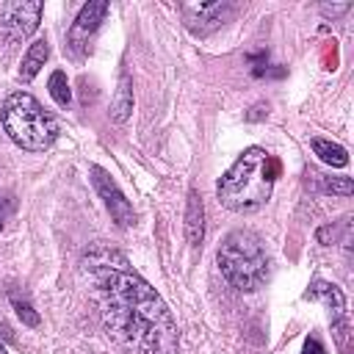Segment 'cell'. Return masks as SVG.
Masks as SVG:
<instances>
[{"instance_id":"obj_1","label":"cell","mask_w":354,"mask_h":354,"mask_svg":"<svg viewBox=\"0 0 354 354\" xmlns=\"http://www.w3.org/2000/svg\"><path fill=\"white\" fill-rule=\"evenodd\" d=\"M83 268L94 285L102 326L122 354H180L177 324L166 301L130 268L124 254L94 246L86 252Z\"/></svg>"},{"instance_id":"obj_2","label":"cell","mask_w":354,"mask_h":354,"mask_svg":"<svg viewBox=\"0 0 354 354\" xmlns=\"http://www.w3.org/2000/svg\"><path fill=\"white\" fill-rule=\"evenodd\" d=\"M279 169H282L279 160L263 147L243 149L216 185L218 202L235 213H252L263 207L271 199V188Z\"/></svg>"},{"instance_id":"obj_3","label":"cell","mask_w":354,"mask_h":354,"mask_svg":"<svg viewBox=\"0 0 354 354\" xmlns=\"http://www.w3.org/2000/svg\"><path fill=\"white\" fill-rule=\"evenodd\" d=\"M3 127L8 133V138L28 149V152H44L55 144L58 138V122L50 111H44L39 105L36 97H30L28 91H14L6 97L3 102Z\"/></svg>"},{"instance_id":"obj_4","label":"cell","mask_w":354,"mask_h":354,"mask_svg":"<svg viewBox=\"0 0 354 354\" xmlns=\"http://www.w3.org/2000/svg\"><path fill=\"white\" fill-rule=\"evenodd\" d=\"M216 260L224 279L238 290H257L268 279V252L252 230H232L221 241Z\"/></svg>"},{"instance_id":"obj_5","label":"cell","mask_w":354,"mask_h":354,"mask_svg":"<svg viewBox=\"0 0 354 354\" xmlns=\"http://www.w3.org/2000/svg\"><path fill=\"white\" fill-rule=\"evenodd\" d=\"M41 3H3L0 6V30L6 33L8 41H22L28 39L41 19Z\"/></svg>"},{"instance_id":"obj_6","label":"cell","mask_w":354,"mask_h":354,"mask_svg":"<svg viewBox=\"0 0 354 354\" xmlns=\"http://www.w3.org/2000/svg\"><path fill=\"white\" fill-rule=\"evenodd\" d=\"M88 174H91V183H94L97 194L102 196V202H105V207H108L111 218H113L119 227H130V224H136L133 205L127 202V196L122 194V188L113 183V177H111L102 166H97V163L88 169Z\"/></svg>"},{"instance_id":"obj_7","label":"cell","mask_w":354,"mask_h":354,"mask_svg":"<svg viewBox=\"0 0 354 354\" xmlns=\"http://www.w3.org/2000/svg\"><path fill=\"white\" fill-rule=\"evenodd\" d=\"M105 14H108V3H102V0L86 3V6L77 11V17H75V22H72V28H69V36H66V47H69V53H72L75 58H80V55L88 53V41H91V36L97 33V28H100V22L105 19Z\"/></svg>"},{"instance_id":"obj_8","label":"cell","mask_w":354,"mask_h":354,"mask_svg":"<svg viewBox=\"0 0 354 354\" xmlns=\"http://www.w3.org/2000/svg\"><path fill=\"white\" fill-rule=\"evenodd\" d=\"M183 14H185L188 28L194 33L205 36V33H210L213 28H218L232 14V6L230 3H185L183 6Z\"/></svg>"},{"instance_id":"obj_9","label":"cell","mask_w":354,"mask_h":354,"mask_svg":"<svg viewBox=\"0 0 354 354\" xmlns=\"http://www.w3.org/2000/svg\"><path fill=\"white\" fill-rule=\"evenodd\" d=\"M304 299H321V301H326V307L332 310L335 326H343L346 299H343V293H340L337 285H332V282H326V279H313V285L304 290Z\"/></svg>"},{"instance_id":"obj_10","label":"cell","mask_w":354,"mask_h":354,"mask_svg":"<svg viewBox=\"0 0 354 354\" xmlns=\"http://www.w3.org/2000/svg\"><path fill=\"white\" fill-rule=\"evenodd\" d=\"M185 238L188 243L196 249L205 238V207H202V196L196 194V188L188 191V207H185Z\"/></svg>"},{"instance_id":"obj_11","label":"cell","mask_w":354,"mask_h":354,"mask_svg":"<svg viewBox=\"0 0 354 354\" xmlns=\"http://www.w3.org/2000/svg\"><path fill=\"white\" fill-rule=\"evenodd\" d=\"M47 55H50V44H47V39H36L30 47H28V53H25V58H22V66H19V80H33L36 75H39V69L44 66V61H47Z\"/></svg>"},{"instance_id":"obj_12","label":"cell","mask_w":354,"mask_h":354,"mask_svg":"<svg viewBox=\"0 0 354 354\" xmlns=\"http://www.w3.org/2000/svg\"><path fill=\"white\" fill-rule=\"evenodd\" d=\"M313 152L326 163V166H335V169H343L348 163V152L335 144V141H326V138H313Z\"/></svg>"},{"instance_id":"obj_13","label":"cell","mask_w":354,"mask_h":354,"mask_svg":"<svg viewBox=\"0 0 354 354\" xmlns=\"http://www.w3.org/2000/svg\"><path fill=\"white\" fill-rule=\"evenodd\" d=\"M130 111H133V88H130V77L122 75L113 105H111V116H113V122H124L130 116Z\"/></svg>"},{"instance_id":"obj_14","label":"cell","mask_w":354,"mask_h":354,"mask_svg":"<svg viewBox=\"0 0 354 354\" xmlns=\"http://www.w3.org/2000/svg\"><path fill=\"white\" fill-rule=\"evenodd\" d=\"M47 88H50V97L58 102V105H69L72 102V91H69V80H66V75L61 72V69H55L53 75H50V80H47Z\"/></svg>"},{"instance_id":"obj_15","label":"cell","mask_w":354,"mask_h":354,"mask_svg":"<svg viewBox=\"0 0 354 354\" xmlns=\"http://www.w3.org/2000/svg\"><path fill=\"white\" fill-rule=\"evenodd\" d=\"M324 191L326 194H340V196H351L354 185L348 177H324Z\"/></svg>"},{"instance_id":"obj_16","label":"cell","mask_w":354,"mask_h":354,"mask_svg":"<svg viewBox=\"0 0 354 354\" xmlns=\"http://www.w3.org/2000/svg\"><path fill=\"white\" fill-rule=\"evenodd\" d=\"M11 301H14V310H17V315H19L22 324H28V326H39V315L33 313V307H30L28 301H22V299H17V296H11Z\"/></svg>"},{"instance_id":"obj_17","label":"cell","mask_w":354,"mask_h":354,"mask_svg":"<svg viewBox=\"0 0 354 354\" xmlns=\"http://www.w3.org/2000/svg\"><path fill=\"white\" fill-rule=\"evenodd\" d=\"M14 213V196L8 191H0V230L6 227V221L11 218Z\"/></svg>"},{"instance_id":"obj_18","label":"cell","mask_w":354,"mask_h":354,"mask_svg":"<svg viewBox=\"0 0 354 354\" xmlns=\"http://www.w3.org/2000/svg\"><path fill=\"white\" fill-rule=\"evenodd\" d=\"M343 221H346V218H343ZM343 221L321 227V230H318V243H332V241H337V235H340V227H343Z\"/></svg>"},{"instance_id":"obj_19","label":"cell","mask_w":354,"mask_h":354,"mask_svg":"<svg viewBox=\"0 0 354 354\" xmlns=\"http://www.w3.org/2000/svg\"><path fill=\"white\" fill-rule=\"evenodd\" d=\"M301 354H326V348H324V343H321L318 337H307Z\"/></svg>"},{"instance_id":"obj_20","label":"cell","mask_w":354,"mask_h":354,"mask_svg":"<svg viewBox=\"0 0 354 354\" xmlns=\"http://www.w3.org/2000/svg\"><path fill=\"white\" fill-rule=\"evenodd\" d=\"M351 6L348 3H340V6H329V3H324L321 6V14H326V17H340V14H346Z\"/></svg>"},{"instance_id":"obj_21","label":"cell","mask_w":354,"mask_h":354,"mask_svg":"<svg viewBox=\"0 0 354 354\" xmlns=\"http://www.w3.org/2000/svg\"><path fill=\"white\" fill-rule=\"evenodd\" d=\"M0 354H8V351H6V348H3V346H0Z\"/></svg>"}]
</instances>
